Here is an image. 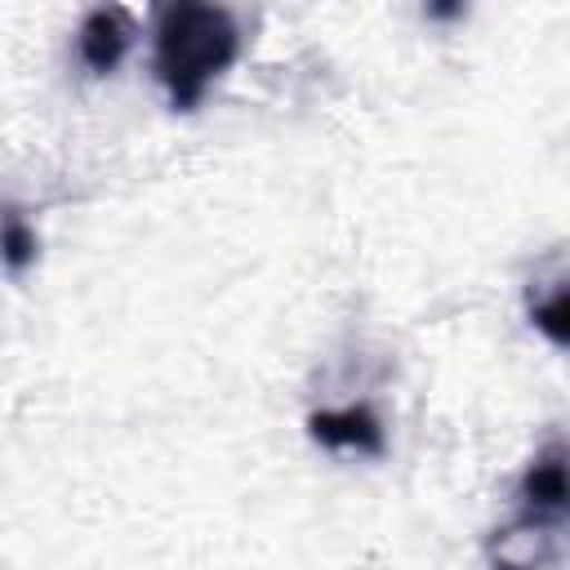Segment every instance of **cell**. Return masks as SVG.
Instances as JSON below:
<instances>
[{
	"label": "cell",
	"instance_id": "2",
	"mask_svg": "<svg viewBox=\"0 0 570 570\" xmlns=\"http://www.w3.org/2000/svg\"><path fill=\"white\" fill-rule=\"evenodd\" d=\"M481 552L490 570H557L570 552V525L517 512L485 534Z\"/></svg>",
	"mask_w": 570,
	"mask_h": 570
},
{
	"label": "cell",
	"instance_id": "7",
	"mask_svg": "<svg viewBox=\"0 0 570 570\" xmlns=\"http://www.w3.org/2000/svg\"><path fill=\"white\" fill-rule=\"evenodd\" d=\"M36 254H40V236H36V227L22 218L18 205H9V209H4V272L18 281V276L36 263Z\"/></svg>",
	"mask_w": 570,
	"mask_h": 570
},
{
	"label": "cell",
	"instance_id": "1",
	"mask_svg": "<svg viewBox=\"0 0 570 570\" xmlns=\"http://www.w3.org/2000/svg\"><path fill=\"white\" fill-rule=\"evenodd\" d=\"M240 27L223 4H160L151 22V71L174 111H196L209 85L240 58Z\"/></svg>",
	"mask_w": 570,
	"mask_h": 570
},
{
	"label": "cell",
	"instance_id": "6",
	"mask_svg": "<svg viewBox=\"0 0 570 570\" xmlns=\"http://www.w3.org/2000/svg\"><path fill=\"white\" fill-rule=\"evenodd\" d=\"M530 325L561 352H570V281L543 285L530 294Z\"/></svg>",
	"mask_w": 570,
	"mask_h": 570
},
{
	"label": "cell",
	"instance_id": "5",
	"mask_svg": "<svg viewBox=\"0 0 570 570\" xmlns=\"http://www.w3.org/2000/svg\"><path fill=\"white\" fill-rule=\"evenodd\" d=\"M307 436L321 450L334 454H365L379 459L387 450V432L383 419L370 405H338V410H312L307 414Z\"/></svg>",
	"mask_w": 570,
	"mask_h": 570
},
{
	"label": "cell",
	"instance_id": "3",
	"mask_svg": "<svg viewBox=\"0 0 570 570\" xmlns=\"http://www.w3.org/2000/svg\"><path fill=\"white\" fill-rule=\"evenodd\" d=\"M517 512L570 525V441L566 436H552L530 454L517 481Z\"/></svg>",
	"mask_w": 570,
	"mask_h": 570
},
{
	"label": "cell",
	"instance_id": "4",
	"mask_svg": "<svg viewBox=\"0 0 570 570\" xmlns=\"http://www.w3.org/2000/svg\"><path fill=\"white\" fill-rule=\"evenodd\" d=\"M134 36L138 27L125 4H94L76 27V58L89 76H111L125 62Z\"/></svg>",
	"mask_w": 570,
	"mask_h": 570
},
{
	"label": "cell",
	"instance_id": "8",
	"mask_svg": "<svg viewBox=\"0 0 570 570\" xmlns=\"http://www.w3.org/2000/svg\"><path fill=\"white\" fill-rule=\"evenodd\" d=\"M423 13L436 18V22H445V18H463V4H428Z\"/></svg>",
	"mask_w": 570,
	"mask_h": 570
}]
</instances>
